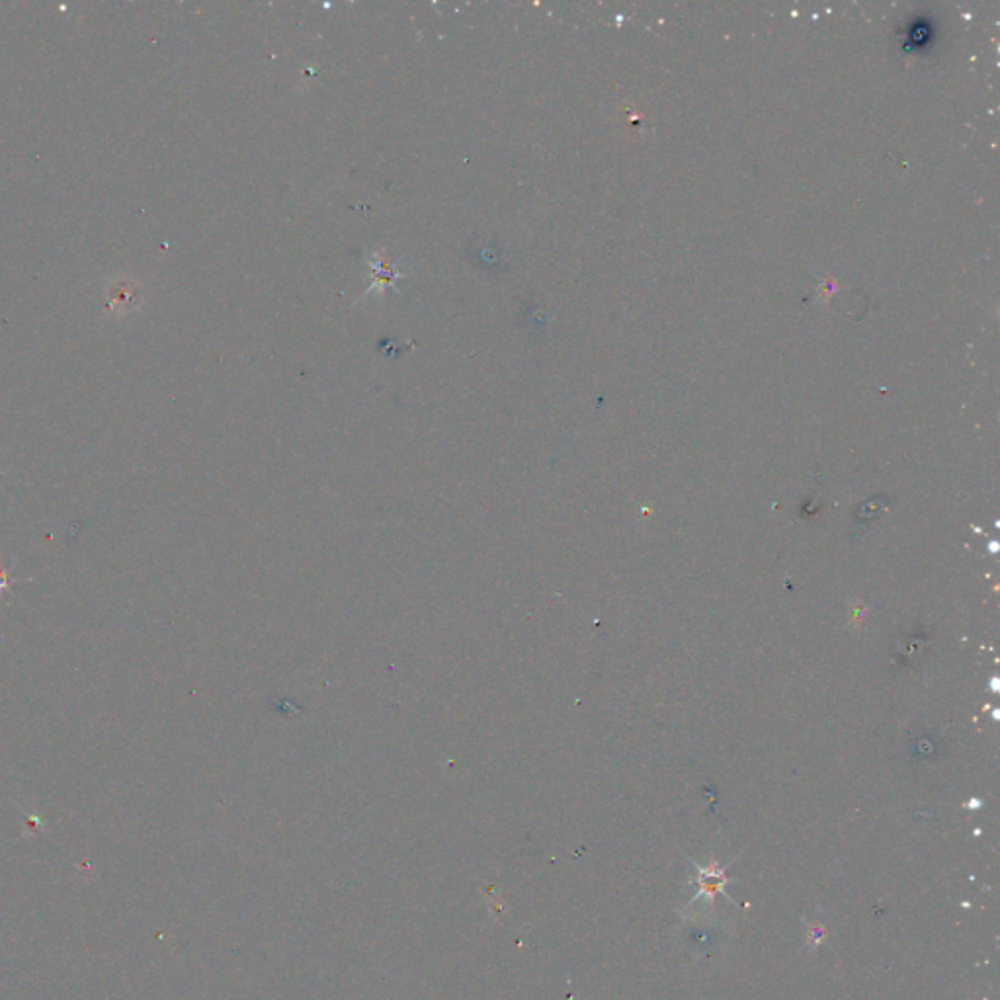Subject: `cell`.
Wrapping results in <instances>:
<instances>
[{
  "mask_svg": "<svg viewBox=\"0 0 1000 1000\" xmlns=\"http://www.w3.org/2000/svg\"><path fill=\"white\" fill-rule=\"evenodd\" d=\"M12 571H14V565H12L10 569H4V567L0 565V596H2L4 592H8V590H10V583L14 581Z\"/></svg>",
  "mask_w": 1000,
  "mask_h": 1000,
  "instance_id": "cell-1",
  "label": "cell"
}]
</instances>
